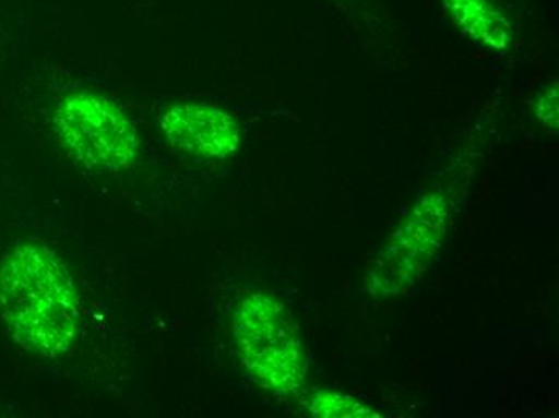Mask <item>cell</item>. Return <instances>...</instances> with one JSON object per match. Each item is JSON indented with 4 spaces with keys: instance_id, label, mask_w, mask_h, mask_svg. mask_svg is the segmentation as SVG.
I'll return each mask as SVG.
<instances>
[{
    "instance_id": "obj_1",
    "label": "cell",
    "mask_w": 559,
    "mask_h": 418,
    "mask_svg": "<svg viewBox=\"0 0 559 418\" xmlns=\"http://www.w3.org/2000/svg\"><path fill=\"white\" fill-rule=\"evenodd\" d=\"M0 309L22 348L67 355L80 330V295L60 258L44 244L13 248L0 267Z\"/></svg>"
},
{
    "instance_id": "obj_2",
    "label": "cell",
    "mask_w": 559,
    "mask_h": 418,
    "mask_svg": "<svg viewBox=\"0 0 559 418\" xmlns=\"http://www.w3.org/2000/svg\"><path fill=\"white\" fill-rule=\"evenodd\" d=\"M235 338L243 362L265 389L298 390L308 372L305 346L282 304L252 295L238 309Z\"/></svg>"
},
{
    "instance_id": "obj_4",
    "label": "cell",
    "mask_w": 559,
    "mask_h": 418,
    "mask_svg": "<svg viewBox=\"0 0 559 418\" xmlns=\"http://www.w3.org/2000/svg\"><path fill=\"white\" fill-rule=\"evenodd\" d=\"M162 131L174 147L203 158H227L240 145L237 122L210 104L169 108L163 117Z\"/></svg>"
},
{
    "instance_id": "obj_6",
    "label": "cell",
    "mask_w": 559,
    "mask_h": 418,
    "mask_svg": "<svg viewBox=\"0 0 559 418\" xmlns=\"http://www.w3.org/2000/svg\"><path fill=\"white\" fill-rule=\"evenodd\" d=\"M309 413L325 418H371L380 417L360 404L356 397L335 391H320L309 404Z\"/></svg>"
},
{
    "instance_id": "obj_7",
    "label": "cell",
    "mask_w": 559,
    "mask_h": 418,
    "mask_svg": "<svg viewBox=\"0 0 559 418\" xmlns=\"http://www.w3.org/2000/svg\"><path fill=\"white\" fill-rule=\"evenodd\" d=\"M535 117L548 129H558V86L551 84L534 101Z\"/></svg>"
},
{
    "instance_id": "obj_5",
    "label": "cell",
    "mask_w": 559,
    "mask_h": 418,
    "mask_svg": "<svg viewBox=\"0 0 559 418\" xmlns=\"http://www.w3.org/2000/svg\"><path fill=\"white\" fill-rule=\"evenodd\" d=\"M449 15L466 34L496 50L513 40V28L490 0H444Z\"/></svg>"
},
{
    "instance_id": "obj_3",
    "label": "cell",
    "mask_w": 559,
    "mask_h": 418,
    "mask_svg": "<svg viewBox=\"0 0 559 418\" xmlns=\"http://www.w3.org/2000/svg\"><path fill=\"white\" fill-rule=\"evenodd\" d=\"M58 138L84 166L98 171H121L138 159V129L124 111L104 95H71L56 114Z\"/></svg>"
}]
</instances>
